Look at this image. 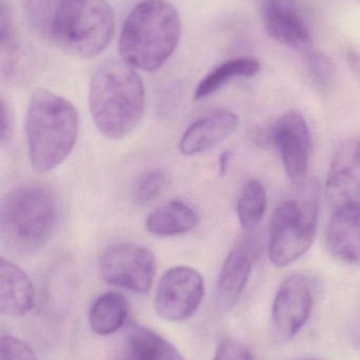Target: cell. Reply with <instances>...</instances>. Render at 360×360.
I'll use <instances>...</instances> for the list:
<instances>
[{
  "instance_id": "7a4b0ae2",
  "label": "cell",
  "mask_w": 360,
  "mask_h": 360,
  "mask_svg": "<svg viewBox=\"0 0 360 360\" xmlns=\"http://www.w3.org/2000/svg\"><path fill=\"white\" fill-rule=\"evenodd\" d=\"M78 130L77 111L68 99L44 89L34 91L25 120L32 168L46 173L61 166L75 147Z\"/></svg>"
},
{
  "instance_id": "5b68a950",
  "label": "cell",
  "mask_w": 360,
  "mask_h": 360,
  "mask_svg": "<svg viewBox=\"0 0 360 360\" xmlns=\"http://www.w3.org/2000/svg\"><path fill=\"white\" fill-rule=\"evenodd\" d=\"M114 15L106 0H65L48 41L80 58L101 54L111 41Z\"/></svg>"
},
{
  "instance_id": "ffe728a7",
  "label": "cell",
  "mask_w": 360,
  "mask_h": 360,
  "mask_svg": "<svg viewBox=\"0 0 360 360\" xmlns=\"http://www.w3.org/2000/svg\"><path fill=\"white\" fill-rule=\"evenodd\" d=\"M259 71L260 63L255 58H236L225 61L199 82L194 91V99L201 101L206 98L234 78L252 77Z\"/></svg>"
},
{
  "instance_id": "3957f363",
  "label": "cell",
  "mask_w": 360,
  "mask_h": 360,
  "mask_svg": "<svg viewBox=\"0 0 360 360\" xmlns=\"http://www.w3.org/2000/svg\"><path fill=\"white\" fill-rule=\"evenodd\" d=\"M180 36L177 10L165 0H146L135 6L125 20L120 56L135 69L156 71L175 52Z\"/></svg>"
},
{
  "instance_id": "d4e9b609",
  "label": "cell",
  "mask_w": 360,
  "mask_h": 360,
  "mask_svg": "<svg viewBox=\"0 0 360 360\" xmlns=\"http://www.w3.org/2000/svg\"><path fill=\"white\" fill-rule=\"evenodd\" d=\"M213 360H254V356L244 345L232 338H225L218 345Z\"/></svg>"
},
{
  "instance_id": "9a60e30c",
  "label": "cell",
  "mask_w": 360,
  "mask_h": 360,
  "mask_svg": "<svg viewBox=\"0 0 360 360\" xmlns=\"http://www.w3.org/2000/svg\"><path fill=\"white\" fill-rule=\"evenodd\" d=\"M35 304V289L29 275L10 259L0 260V309L8 316H23Z\"/></svg>"
},
{
  "instance_id": "7402d4cb",
  "label": "cell",
  "mask_w": 360,
  "mask_h": 360,
  "mask_svg": "<svg viewBox=\"0 0 360 360\" xmlns=\"http://www.w3.org/2000/svg\"><path fill=\"white\" fill-rule=\"evenodd\" d=\"M65 0H23V11L30 27L49 40L53 23Z\"/></svg>"
},
{
  "instance_id": "277c9868",
  "label": "cell",
  "mask_w": 360,
  "mask_h": 360,
  "mask_svg": "<svg viewBox=\"0 0 360 360\" xmlns=\"http://www.w3.org/2000/svg\"><path fill=\"white\" fill-rule=\"evenodd\" d=\"M2 240L19 253L44 248L59 222L56 195L42 184H25L6 194L0 212Z\"/></svg>"
},
{
  "instance_id": "484cf974",
  "label": "cell",
  "mask_w": 360,
  "mask_h": 360,
  "mask_svg": "<svg viewBox=\"0 0 360 360\" xmlns=\"http://www.w3.org/2000/svg\"><path fill=\"white\" fill-rule=\"evenodd\" d=\"M306 60L311 74L319 84L325 86L331 82L334 74L333 65L325 55L312 52L308 55Z\"/></svg>"
},
{
  "instance_id": "8fae6325",
  "label": "cell",
  "mask_w": 360,
  "mask_h": 360,
  "mask_svg": "<svg viewBox=\"0 0 360 360\" xmlns=\"http://www.w3.org/2000/svg\"><path fill=\"white\" fill-rule=\"evenodd\" d=\"M327 194L335 207H360V141H347L338 149L327 175Z\"/></svg>"
},
{
  "instance_id": "52a82bcc",
  "label": "cell",
  "mask_w": 360,
  "mask_h": 360,
  "mask_svg": "<svg viewBox=\"0 0 360 360\" xmlns=\"http://www.w3.org/2000/svg\"><path fill=\"white\" fill-rule=\"evenodd\" d=\"M99 266L106 283L139 294L150 291L156 272L154 253L133 243L110 245L101 254Z\"/></svg>"
},
{
  "instance_id": "cb8c5ba5",
  "label": "cell",
  "mask_w": 360,
  "mask_h": 360,
  "mask_svg": "<svg viewBox=\"0 0 360 360\" xmlns=\"http://www.w3.org/2000/svg\"><path fill=\"white\" fill-rule=\"evenodd\" d=\"M0 360H38L35 353L23 340L13 335H2Z\"/></svg>"
},
{
  "instance_id": "4fadbf2b",
  "label": "cell",
  "mask_w": 360,
  "mask_h": 360,
  "mask_svg": "<svg viewBox=\"0 0 360 360\" xmlns=\"http://www.w3.org/2000/svg\"><path fill=\"white\" fill-rule=\"evenodd\" d=\"M262 18L266 31L277 41L302 46L310 40V30L295 0H264Z\"/></svg>"
},
{
  "instance_id": "9c48e42d",
  "label": "cell",
  "mask_w": 360,
  "mask_h": 360,
  "mask_svg": "<svg viewBox=\"0 0 360 360\" xmlns=\"http://www.w3.org/2000/svg\"><path fill=\"white\" fill-rule=\"evenodd\" d=\"M271 141L280 153L285 172L297 184L306 179L310 160V131L306 120L299 112H285L271 128Z\"/></svg>"
},
{
  "instance_id": "5bb4252c",
  "label": "cell",
  "mask_w": 360,
  "mask_h": 360,
  "mask_svg": "<svg viewBox=\"0 0 360 360\" xmlns=\"http://www.w3.org/2000/svg\"><path fill=\"white\" fill-rule=\"evenodd\" d=\"M327 245L334 257L349 264H360V207H335L327 228Z\"/></svg>"
},
{
  "instance_id": "603a6c76",
  "label": "cell",
  "mask_w": 360,
  "mask_h": 360,
  "mask_svg": "<svg viewBox=\"0 0 360 360\" xmlns=\"http://www.w3.org/2000/svg\"><path fill=\"white\" fill-rule=\"evenodd\" d=\"M168 184V174L163 169H154L137 179L133 188V199L139 205H146L156 199Z\"/></svg>"
},
{
  "instance_id": "d6986e66",
  "label": "cell",
  "mask_w": 360,
  "mask_h": 360,
  "mask_svg": "<svg viewBox=\"0 0 360 360\" xmlns=\"http://www.w3.org/2000/svg\"><path fill=\"white\" fill-rule=\"evenodd\" d=\"M129 360H185L173 345L156 332L132 327L128 335Z\"/></svg>"
},
{
  "instance_id": "e0dca14e",
  "label": "cell",
  "mask_w": 360,
  "mask_h": 360,
  "mask_svg": "<svg viewBox=\"0 0 360 360\" xmlns=\"http://www.w3.org/2000/svg\"><path fill=\"white\" fill-rule=\"evenodd\" d=\"M199 221L198 213L190 205L175 199L151 212L146 219V228L158 236H175L194 230Z\"/></svg>"
},
{
  "instance_id": "f1b7e54d",
  "label": "cell",
  "mask_w": 360,
  "mask_h": 360,
  "mask_svg": "<svg viewBox=\"0 0 360 360\" xmlns=\"http://www.w3.org/2000/svg\"><path fill=\"white\" fill-rule=\"evenodd\" d=\"M306 360H316V359H306Z\"/></svg>"
},
{
  "instance_id": "2e32d148",
  "label": "cell",
  "mask_w": 360,
  "mask_h": 360,
  "mask_svg": "<svg viewBox=\"0 0 360 360\" xmlns=\"http://www.w3.org/2000/svg\"><path fill=\"white\" fill-rule=\"evenodd\" d=\"M252 272V259L243 249H235L222 264L216 283L215 300L218 309L228 311L242 295Z\"/></svg>"
},
{
  "instance_id": "ba28073f",
  "label": "cell",
  "mask_w": 360,
  "mask_h": 360,
  "mask_svg": "<svg viewBox=\"0 0 360 360\" xmlns=\"http://www.w3.org/2000/svg\"><path fill=\"white\" fill-rule=\"evenodd\" d=\"M204 295V278L198 271L190 266H175L159 283L154 309L165 321H186L199 310Z\"/></svg>"
},
{
  "instance_id": "30bf717a",
  "label": "cell",
  "mask_w": 360,
  "mask_h": 360,
  "mask_svg": "<svg viewBox=\"0 0 360 360\" xmlns=\"http://www.w3.org/2000/svg\"><path fill=\"white\" fill-rule=\"evenodd\" d=\"M313 296L308 279L302 274L287 277L277 291L272 310L273 329L280 340L297 335L310 317Z\"/></svg>"
},
{
  "instance_id": "7c38bea8",
  "label": "cell",
  "mask_w": 360,
  "mask_h": 360,
  "mask_svg": "<svg viewBox=\"0 0 360 360\" xmlns=\"http://www.w3.org/2000/svg\"><path fill=\"white\" fill-rule=\"evenodd\" d=\"M239 126L234 112L213 110L194 120L184 132L179 143L180 152L185 156L198 155L213 150L228 139Z\"/></svg>"
},
{
  "instance_id": "ac0fdd59",
  "label": "cell",
  "mask_w": 360,
  "mask_h": 360,
  "mask_svg": "<svg viewBox=\"0 0 360 360\" xmlns=\"http://www.w3.org/2000/svg\"><path fill=\"white\" fill-rule=\"evenodd\" d=\"M129 314V304L122 294L108 292L93 302L89 312V323L94 333L111 335L124 326Z\"/></svg>"
},
{
  "instance_id": "44dd1931",
  "label": "cell",
  "mask_w": 360,
  "mask_h": 360,
  "mask_svg": "<svg viewBox=\"0 0 360 360\" xmlns=\"http://www.w3.org/2000/svg\"><path fill=\"white\" fill-rule=\"evenodd\" d=\"M268 205L266 188L257 179L249 180L237 202L239 222L243 230L253 231L261 224Z\"/></svg>"
},
{
  "instance_id": "8992f818",
  "label": "cell",
  "mask_w": 360,
  "mask_h": 360,
  "mask_svg": "<svg viewBox=\"0 0 360 360\" xmlns=\"http://www.w3.org/2000/svg\"><path fill=\"white\" fill-rule=\"evenodd\" d=\"M317 215L318 196L312 186L300 199L285 201L277 207L268 243V256L274 266L285 268L309 251L316 235Z\"/></svg>"
},
{
  "instance_id": "6da1fadb",
  "label": "cell",
  "mask_w": 360,
  "mask_h": 360,
  "mask_svg": "<svg viewBox=\"0 0 360 360\" xmlns=\"http://www.w3.org/2000/svg\"><path fill=\"white\" fill-rule=\"evenodd\" d=\"M89 108L104 136L113 141L128 136L145 112V89L135 68L116 59L101 63L89 84Z\"/></svg>"
},
{
  "instance_id": "83f0119b",
  "label": "cell",
  "mask_w": 360,
  "mask_h": 360,
  "mask_svg": "<svg viewBox=\"0 0 360 360\" xmlns=\"http://www.w3.org/2000/svg\"><path fill=\"white\" fill-rule=\"evenodd\" d=\"M230 152L225 151L221 154L219 158V173L223 176L228 171V165H230Z\"/></svg>"
},
{
  "instance_id": "4316f807",
  "label": "cell",
  "mask_w": 360,
  "mask_h": 360,
  "mask_svg": "<svg viewBox=\"0 0 360 360\" xmlns=\"http://www.w3.org/2000/svg\"><path fill=\"white\" fill-rule=\"evenodd\" d=\"M0 112H1V124H0V130H1V143L4 145L6 141L10 139L13 131V116L11 112L10 105L6 103L4 98H1L0 103Z\"/></svg>"
}]
</instances>
